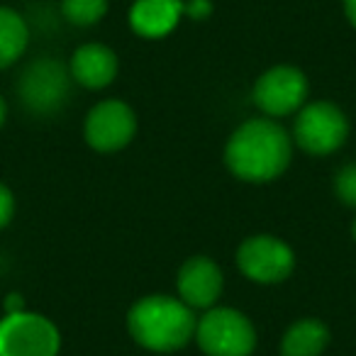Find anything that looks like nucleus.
I'll return each mask as SVG.
<instances>
[{"instance_id":"f257e3e1","label":"nucleus","mask_w":356,"mask_h":356,"mask_svg":"<svg viewBox=\"0 0 356 356\" xmlns=\"http://www.w3.org/2000/svg\"><path fill=\"white\" fill-rule=\"evenodd\" d=\"M291 154L293 142L276 120L254 118L234 129L225 149V161L242 181L266 184L286 171Z\"/></svg>"},{"instance_id":"f03ea898","label":"nucleus","mask_w":356,"mask_h":356,"mask_svg":"<svg viewBox=\"0 0 356 356\" xmlns=\"http://www.w3.org/2000/svg\"><path fill=\"white\" fill-rule=\"evenodd\" d=\"M127 327L139 346L159 354H171L193 339L198 320L193 307L186 305L181 298L147 296L132 305Z\"/></svg>"},{"instance_id":"7ed1b4c3","label":"nucleus","mask_w":356,"mask_h":356,"mask_svg":"<svg viewBox=\"0 0 356 356\" xmlns=\"http://www.w3.org/2000/svg\"><path fill=\"white\" fill-rule=\"evenodd\" d=\"M195 339L208 356H252L257 330L232 307H210L195 327Z\"/></svg>"},{"instance_id":"20e7f679","label":"nucleus","mask_w":356,"mask_h":356,"mask_svg":"<svg viewBox=\"0 0 356 356\" xmlns=\"http://www.w3.org/2000/svg\"><path fill=\"white\" fill-rule=\"evenodd\" d=\"M17 95L35 115H54L69 103L71 71L51 56L35 59L20 74Z\"/></svg>"},{"instance_id":"39448f33","label":"nucleus","mask_w":356,"mask_h":356,"mask_svg":"<svg viewBox=\"0 0 356 356\" xmlns=\"http://www.w3.org/2000/svg\"><path fill=\"white\" fill-rule=\"evenodd\" d=\"M349 122L346 115L327 100H315L300 108L293 124V139L302 152L312 156H327L346 142Z\"/></svg>"},{"instance_id":"423d86ee","label":"nucleus","mask_w":356,"mask_h":356,"mask_svg":"<svg viewBox=\"0 0 356 356\" xmlns=\"http://www.w3.org/2000/svg\"><path fill=\"white\" fill-rule=\"evenodd\" d=\"M61 334L44 315L8 312L0 320V356H56Z\"/></svg>"},{"instance_id":"0eeeda50","label":"nucleus","mask_w":356,"mask_h":356,"mask_svg":"<svg viewBox=\"0 0 356 356\" xmlns=\"http://www.w3.org/2000/svg\"><path fill=\"white\" fill-rule=\"evenodd\" d=\"M237 266L257 283H281L293 273L296 254L283 239L273 234H257L237 249Z\"/></svg>"},{"instance_id":"6e6552de","label":"nucleus","mask_w":356,"mask_h":356,"mask_svg":"<svg viewBox=\"0 0 356 356\" xmlns=\"http://www.w3.org/2000/svg\"><path fill=\"white\" fill-rule=\"evenodd\" d=\"M307 79L296 66H273L259 76L254 86V103L268 118H286L305 105Z\"/></svg>"},{"instance_id":"1a4fd4ad","label":"nucleus","mask_w":356,"mask_h":356,"mask_svg":"<svg viewBox=\"0 0 356 356\" xmlns=\"http://www.w3.org/2000/svg\"><path fill=\"white\" fill-rule=\"evenodd\" d=\"M86 142L95 152H118L132 142L137 132L134 110L122 100H103L86 118Z\"/></svg>"},{"instance_id":"9d476101","label":"nucleus","mask_w":356,"mask_h":356,"mask_svg":"<svg viewBox=\"0 0 356 356\" xmlns=\"http://www.w3.org/2000/svg\"><path fill=\"white\" fill-rule=\"evenodd\" d=\"M178 296L188 307H213L222 293V271L208 257H193L181 266L176 278Z\"/></svg>"},{"instance_id":"9b49d317","label":"nucleus","mask_w":356,"mask_h":356,"mask_svg":"<svg viewBox=\"0 0 356 356\" xmlns=\"http://www.w3.org/2000/svg\"><path fill=\"white\" fill-rule=\"evenodd\" d=\"M71 79L86 88H105L118 76V56L105 44H83L71 56Z\"/></svg>"},{"instance_id":"f8f14e48","label":"nucleus","mask_w":356,"mask_h":356,"mask_svg":"<svg viewBox=\"0 0 356 356\" xmlns=\"http://www.w3.org/2000/svg\"><path fill=\"white\" fill-rule=\"evenodd\" d=\"M184 15V0H134L129 25L142 37H163Z\"/></svg>"},{"instance_id":"ddd939ff","label":"nucleus","mask_w":356,"mask_h":356,"mask_svg":"<svg viewBox=\"0 0 356 356\" xmlns=\"http://www.w3.org/2000/svg\"><path fill=\"white\" fill-rule=\"evenodd\" d=\"M330 344V330L320 320H300L283 334V356H320Z\"/></svg>"},{"instance_id":"4468645a","label":"nucleus","mask_w":356,"mask_h":356,"mask_svg":"<svg viewBox=\"0 0 356 356\" xmlns=\"http://www.w3.org/2000/svg\"><path fill=\"white\" fill-rule=\"evenodd\" d=\"M30 42L27 22L10 8H0V69H8L22 56Z\"/></svg>"},{"instance_id":"2eb2a0df","label":"nucleus","mask_w":356,"mask_h":356,"mask_svg":"<svg viewBox=\"0 0 356 356\" xmlns=\"http://www.w3.org/2000/svg\"><path fill=\"white\" fill-rule=\"evenodd\" d=\"M61 13L71 25L90 27L105 17L108 0H61Z\"/></svg>"},{"instance_id":"dca6fc26","label":"nucleus","mask_w":356,"mask_h":356,"mask_svg":"<svg viewBox=\"0 0 356 356\" xmlns=\"http://www.w3.org/2000/svg\"><path fill=\"white\" fill-rule=\"evenodd\" d=\"M334 191L344 205L356 208V163H346L334 178Z\"/></svg>"},{"instance_id":"f3484780","label":"nucleus","mask_w":356,"mask_h":356,"mask_svg":"<svg viewBox=\"0 0 356 356\" xmlns=\"http://www.w3.org/2000/svg\"><path fill=\"white\" fill-rule=\"evenodd\" d=\"M13 215H15V198L6 186L0 184V229L10 222Z\"/></svg>"},{"instance_id":"a211bd4d","label":"nucleus","mask_w":356,"mask_h":356,"mask_svg":"<svg viewBox=\"0 0 356 356\" xmlns=\"http://www.w3.org/2000/svg\"><path fill=\"white\" fill-rule=\"evenodd\" d=\"M210 3L208 0H191V3H184V13L191 17H198V20H203V17L210 15Z\"/></svg>"},{"instance_id":"6ab92c4d","label":"nucleus","mask_w":356,"mask_h":356,"mask_svg":"<svg viewBox=\"0 0 356 356\" xmlns=\"http://www.w3.org/2000/svg\"><path fill=\"white\" fill-rule=\"evenodd\" d=\"M6 310L8 312H20V310H25V302H22L20 296H10L6 302Z\"/></svg>"},{"instance_id":"aec40b11","label":"nucleus","mask_w":356,"mask_h":356,"mask_svg":"<svg viewBox=\"0 0 356 356\" xmlns=\"http://www.w3.org/2000/svg\"><path fill=\"white\" fill-rule=\"evenodd\" d=\"M344 13L349 17V22L356 27V0H344Z\"/></svg>"},{"instance_id":"412c9836","label":"nucleus","mask_w":356,"mask_h":356,"mask_svg":"<svg viewBox=\"0 0 356 356\" xmlns=\"http://www.w3.org/2000/svg\"><path fill=\"white\" fill-rule=\"evenodd\" d=\"M6 115H8V105H6V100L0 98V127H3V122H6Z\"/></svg>"},{"instance_id":"4be33fe9","label":"nucleus","mask_w":356,"mask_h":356,"mask_svg":"<svg viewBox=\"0 0 356 356\" xmlns=\"http://www.w3.org/2000/svg\"><path fill=\"white\" fill-rule=\"evenodd\" d=\"M351 234H354V239H356V220H354V225H351Z\"/></svg>"}]
</instances>
